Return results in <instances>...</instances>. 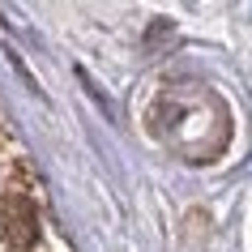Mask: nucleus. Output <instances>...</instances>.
Segmentation results:
<instances>
[{
	"label": "nucleus",
	"mask_w": 252,
	"mask_h": 252,
	"mask_svg": "<svg viewBox=\"0 0 252 252\" xmlns=\"http://www.w3.org/2000/svg\"><path fill=\"white\" fill-rule=\"evenodd\" d=\"M210 116H226L222 103L214 98V94H188V90H171L162 94L158 103V133L167 137V146H175L180 154H188V158H210V154H218L222 150V141H214L210 137Z\"/></svg>",
	"instance_id": "f257e3e1"
},
{
	"label": "nucleus",
	"mask_w": 252,
	"mask_h": 252,
	"mask_svg": "<svg viewBox=\"0 0 252 252\" xmlns=\"http://www.w3.org/2000/svg\"><path fill=\"white\" fill-rule=\"evenodd\" d=\"M0 231H4V239L9 244H17V248H30L34 244V235H39V218H34V210H30L26 197H9L4 201V218H0Z\"/></svg>",
	"instance_id": "f03ea898"
}]
</instances>
